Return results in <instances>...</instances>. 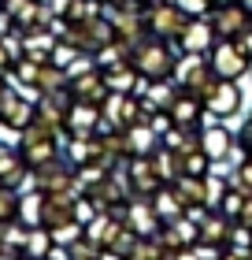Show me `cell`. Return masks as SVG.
<instances>
[{"instance_id":"4dcf8cb0","label":"cell","mask_w":252,"mask_h":260,"mask_svg":"<svg viewBox=\"0 0 252 260\" xmlns=\"http://www.w3.org/2000/svg\"><path fill=\"white\" fill-rule=\"evenodd\" d=\"M234 41H237V45H241V49H245V52L252 56V26H248L245 34H237V38H234Z\"/></svg>"},{"instance_id":"9c48e42d","label":"cell","mask_w":252,"mask_h":260,"mask_svg":"<svg viewBox=\"0 0 252 260\" xmlns=\"http://www.w3.org/2000/svg\"><path fill=\"white\" fill-rule=\"evenodd\" d=\"M100 123H104L100 104L75 101L70 112H67V119H63V138H93V134H100Z\"/></svg>"},{"instance_id":"f1b7e54d","label":"cell","mask_w":252,"mask_h":260,"mask_svg":"<svg viewBox=\"0 0 252 260\" xmlns=\"http://www.w3.org/2000/svg\"><path fill=\"white\" fill-rule=\"evenodd\" d=\"M237 149H241L245 156H252V119L241 126V134H237Z\"/></svg>"},{"instance_id":"6da1fadb","label":"cell","mask_w":252,"mask_h":260,"mask_svg":"<svg viewBox=\"0 0 252 260\" xmlns=\"http://www.w3.org/2000/svg\"><path fill=\"white\" fill-rule=\"evenodd\" d=\"M178 45L174 41H163V38H149L134 49V67L141 71V78H171L174 75V63H178V56L182 52H174Z\"/></svg>"},{"instance_id":"e575fe53","label":"cell","mask_w":252,"mask_h":260,"mask_svg":"<svg viewBox=\"0 0 252 260\" xmlns=\"http://www.w3.org/2000/svg\"><path fill=\"white\" fill-rule=\"evenodd\" d=\"M0 4H4V0H0Z\"/></svg>"},{"instance_id":"3957f363","label":"cell","mask_w":252,"mask_h":260,"mask_svg":"<svg viewBox=\"0 0 252 260\" xmlns=\"http://www.w3.org/2000/svg\"><path fill=\"white\" fill-rule=\"evenodd\" d=\"M63 41H75L82 52H104L107 45L115 41V26H112V19L104 15H89V19H82V22H70V30L63 34Z\"/></svg>"},{"instance_id":"e0dca14e","label":"cell","mask_w":252,"mask_h":260,"mask_svg":"<svg viewBox=\"0 0 252 260\" xmlns=\"http://www.w3.org/2000/svg\"><path fill=\"white\" fill-rule=\"evenodd\" d=\"M171 119L178 126H200V115H204V97H197V93H186L178 89V97L171 101Z\"/></svg>"},{"instance_id":"d590c367","label":"cell","mask_w":252,"mask_h":260,"mask_svg":"<svg viewBox=\"0 0 252 260\" xmlns=\"http://www.w3.org/2000/svg\"><path fill=\"white\" fill-rule=\"evenodd\" d=\"M248 75H252V71H248Z\"/></svg>"},{"instance_id":"2e32d148","label":"cell","mask_w":252,"mask_h":260,"mask_svg":"<svg viewBox=\"0 0 252 260\" xmlns=\"http://www.w3.org/2000/svg\"><path fill=\"white\" fill-rule=\"evenodd\" d=\"M26 160H22V149H11V145H0V186H11L19 190L26 182Z\"/></svg>"},{"instance_id":"5bb4252c","label":"cell","mask_w":252,"mask_h":260,"mask_svg":"<svg viewBox=\"0 0 252 260\" xmlns=\"http://www.w3.org/2000/svg\"><path fill=\"white\" fill-rule=\"evenodd\" d=\"M234 145H237V138H234L230 130L223 126V119H215L211 126H204V130H200V149L211 156V164H223V160H230Z\"/></svg>"},{"instance_id":"8992f818","label":"cell","mask_w":252,"mask_h":260,"mask_svg":"<svg viewBox=\"0 0 252 260\" xmlns=\"http://www.w3.org/2000/svg\"><path fill=\"white\" fill-rule=\"evenodd\" d=\"M208 60H211V71L219 78H241V75H248L252 71V56L241 49L237 41H226V38H219L215 41V49L208 52Z\"/></svg>"},{"instance_id":"f546056e","label":"cell","mask_w":252,"mask_h":260,"mask_svg":"<svg viewBox=\"0 0 252 260\" xmlns=\"http://www.w3.org/2000/svg\"><path fill=\"white\" fill-rule=\"evenodd\" d=\"M237 223H241V227H248V231H252V197L245 201V208H241V216H237Z\"/></svg>"},{"instance_id":"30bf717a","label":"cell","mask_w":252,"mask_h":260,"mask_svg":"<svg viewBox=\"0 0 252 260\" xmlns=\"http://www.w3.org/2000/svg\"><path fill=\"white\" fill-rule=\"evenodd\" d=\"M67 86H70V93H75V101H82V104H104L107 93H112V86H107L100 67H89V71H82V75H70Z\"/></svg>"},{"instance_id":"7402d4cb","label":"cell","mask_w":252,"mask_h":260,"mask_svg":"<svg viewBox=\"0 0 252 260\" xmlns=\"http://www.w3.org/2000/svg\"><path fill=\"white\" fill-rule=\"evenodd\" d=\"M52 245H56V238H52L49 227H30V234H26V256H52Z\"/></svg>"},{"instance_id":"d6a6232c","label":"cell","mask_w":252,"mask_h":260,"mask_svg":"<svg viewBox=\"0 0 252 260\" xmlns=\"http://www.w3.org/2000/svg\"><path fill=\"white\" fill-rule=\"evenodd\" d=\"M4 78H8V75H0V93H4V89H8V82H4Z\"/></svg>"},{"instance_id":"4fadbf2b","label":"cell","mask_w":252,"mask_h":260,"mask_svg":"<svg viewBox=\"0 0 252 260\" xmlns=\"http://www.w3.org/2000/svg\"><path fill=\"white\" fill-rule=\"evenodd\" d=\"M123 223H126L130 231H137V234H156V231L163 227L160 212L152 208L149 197H130L126 205H123Z\"/></svg>"},{"instance_id":"1f68e13d","label":"cell","mask_w":252,"mask_h":260,"mask_svg":"<svg viewBox=\"0 0 252 260\" xmlns=\"http://www.w3.org/2000/svg\"><path fill=\"white\" fill-rule=\"evenodd\" d=\"M219 4H234V0H211V8H219Z\"/></svg>"},{"instance_id":"ffe728a7","label":"cell","mask_w":252,"mask_h":260,"mask_svg":"<svg viewBox=\"0 0 252 260\" xmlns=\"http://www.w3.org/2000/svg\"><path fill=\"white\" fill-rule=\"evenodd\" d=\"M149 201H152V208L160 212V219H163V223H167V219H178V216H186V212H189V208H186V201L178 197V190H174L171 182H163Z\"/></svg>"},{"instance_id":"d6986e66","label":"cell","mask_w":252,"mask_h":260,"mask_svg":"<svg viewBox=\"0 0 252 260\" xmlns=\"http://www.w3.org/2000/svg\"><path fill=\"white\" fill-rule=\"evenodd\" d=\"M19 149H22V160H26V168H30V171H38V168H45V164L59 160V145H56V138L19 141Z\"/></svg>"},{"instance_id":"484cf974","label":"cell","mask_w":252,"mask_h":260,"mask_svg":"<svg viewBox=\"0 0 252 260\" xmlns=\"http://www.w3.org/2000/svg\"><path fill=\"white\" fill-rule=\"evenodd\" d=\"M230 186H237L241 193H248V197H252V156H245V160L234 168V175H230Z\"/></svg>"},{"instance_id":"d4e9b609","label":"cell","mask_w":252,"mask_h":260,"mask_svg":"<svg viewBox=\"0 0 252 260\" xmlns=\"http://www.w3.org/2000/svg\"><path fill=\"white\" fill-rule=\"evenodd\" d=\"M19 212H22V197L11 190V186H0V223L19 219Z\"/></svg>"},{"instance_id":"8fae6325","label":"cell","mask_w":252,"mask_h":260,"mask_svg":"<svg viewBox=\"0 0 252 260\" xmlns=\"http://www.w3.org/2000/svg\"><path fill=\"white\" fill-rule=\"evenodd\" d=\"M215 41H219V34H215L211 19L208 15H197V19L186 22L182 38H178L174 45H178V52H204V56H208L215 49Z\"/></svg>"},{"instance_id":"7a4b0ae2","label":"cell","mask_w":252,"mask_h":260,"mask_svg":"<svg viewBox=\"0 0 252 260\" xmlns=\"http://www.w3.org/2000/svg\"><path fill=\"white\" fill-rule=\"evenodd\" d=\"M174 86L178 89H186V93H197V97H204L211 86H215V71H211V60L204 52H182L178 56V63H174Z\"/></svg>"},{"instance_id":"9a60e30c","label":"cell","mask_w":252,"mask_h":260,"mask_svg":"<svg viewBox=\"0 0 252 260\" xmlns=\"http://www.w3.org/2000/svg\"><path fill=\"white\" fill-rule=\"evenodd\" d=\"M123 141H126V156H152L163 138L156 134L149 123H134V126L123 130Z\"/></svg>"},{"instance_id":"52a82bcc","label":"cell","mask_w":252,"mask_h":260,"mask_svg":"<svg viewBox=\"0 0 252 260\" xmlns=\"http://www.w3.org/2000/svg\"><path fill=\"white\" fill-rule=\"evenodd\" d=\"M204 112L211 119H230V115L241 112V89H237L234 78H215V86L204 93Z\"/></svg>"},{"instance_id":"cb8c5ba5","label":"cell","mask_w":252,"mask_h":260,"mask_svg":"<svg viewBox=\"0 0 252 260\" xmlns=\"http://www.w3.org/2000/svg\"><path fill=\"white\" fill-rule=\"evenodd\" d=\"M41 208H45V193H41V190H33L30 197H22V212H19V219L26 223V227H41Z\"/></svg>"},{"instance_id":"83f0119b","label":"cell","mask_w":252,"mask_h":260,"mask_svg":"<svg viewBox=\"0 0 252 260\" xmlns=\"http://www.w3.org/2000/svg\"><path fill=\"white\" fill-rule=\"evenodd\" d=\"M174 4L182 8L189 19H197V15H208V11H211V0H174Z\"/></svg>"},{"instance_id":"ac0fdd59","label":"cell","mask_w":252,"mask_h":260,"mask_svg":"<svg viewBox=\"0 0 252 260\" xmlns=\"http://www.w3.org/2000/svg\"><path fill=\"white\" fill-rule=\"evenodd\" d=\"M171 186L186 201V208H197V205L208 208V175H178Z\"/></svg>"},{"instance_id":"44dd1931","label":"cell","mask_w":252,"mask_h":260,"mask_svg":"<svg viewBox=\"0 0 252 260\" xmlns=\"http://www.w3.org/2000/svg\"><path fill=\"white\" fill-rule=\"evenodd\" d=\"M33 112H38V104H30L26 97H19V101L8 108V115H4L0 123H4L8 130H19V134H22V130H26V126L33 123Z\"/></svg>"},{"instance_id":"4316f807","label":"cell","mask_w":252,"mask_h":260,"mask_svg":"<svg viewBox=\"0 0 252 260\" xmlns=\"http://www.w3.org/2000/svg\"><path fill=\"white\" fill-rule=\"evenodd\" d=\"M226 190H230V179H215V175H208V208H219Z\"/></svg>"},{"instance_id":"7c38bea8","label":"cell","mask_w":252,"mask_h":260,"mask_svg":"<svg viewBox=\"0 0 252 260\" xmlns=\"http://www.w3.org/2000/svg\"><path fill=\"white\" fill-rule=\"evenodd\" d=\"M30 175H33V190H41V193L78 190V175H75V171H67V164H63V160H52V164H45V168L30 171ZM78 193H82V190H78Z\"/></svg>"},{"instance_id":"ba28073f","label":"cell","mask_w":252,"mask_h":260,"mask_svg":"<svg viewBox=\"0 0 252 260\" xmlns=\"http://www.w3.org/2000/svg\"><path fill=\"white\" fill-rule=\"evenodd\" d=\"M208 19H211L215 34H219V38H226V41H234L237 34H245V30L252 26V11L241 4V0H234V4H219V8H211V11H208Z\"/></svg>"},{"instance_id":"277c9868","label":"cell","mask_w":252,"mask_h":260,"mask_svg":"<svg viewBox=\"0 0 252 260\" xmlns=\"http://www.w3.org/2000/svg\"><path fill=\"white\" fill-rule=\"evenodd\" d=\"M189 15L182 8L174 4V0H152V4L145 8V26L152 38H163V41H178L186 30Z\"/></svg>"},{"instance_id":"836d02e7","label":"cell","mask_w":252,"mask_h":260,"mask_svg":"<svg viewBox=\"0 0 252 260\" xmlns=\"http://www.w3.org/2000/svg\"><path fill=\"white\" fill-rule=\"evenodd\" d=\"M241 4H245V8H248V11H252V0H241Z\"/></svg>"},{"instance_id":"5b68a950","label":"cell","mask_w":252,"mask_h":260,"mask_svg":"<svg viewBox=\"0 0 252 260\" xmlns=\"http://www.w3.org/2000/svg\"><path fill=\"white\" fill-rule=\"evenodd\" d=\"M100 112H104V123H100V134L104 130H126V126H134L141 123V97L137 93H107V101L100 104Z\"/></svg>"},{"instance_id":"603a6c76","label":"cell","mask_w":252,"mask_h":260,"mask_svg":"<svg viewBox=\"0 0 252 260\" xmlns=\"http://www.w3.org/2000/svg\"><path fill=\"white\" fill-rule=\"evenodd\" d=\"M182 175H211V156L204 149L182 152Z\"/></svg>"}]
</instances>
